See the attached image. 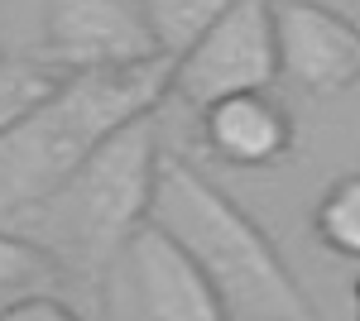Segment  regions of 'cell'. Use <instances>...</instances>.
<instances>
[{
  "label": "cell",
  "mask_w": 360,
  "mask_h": 321,
  "mask_svg": "<svg viewBox=\"0 0 360 321\" xmlns=\"http://www.w3.org/2000/svg\"><path fill=\"white\" fill-rule=\"evenodd\" d=\"M144 221L197 264L221 321H317V307L278 259L274 240L193 163L159 154Z\"/></svg>",
  "instance_id": "cell-1"
},
{
  "label": "cell",
  "mask_w": 360,
  "mask_h": 321,
  "mask_svg": "<svg viewBox=\"0 0 360 321\" xmlns=\"http://www.w3.org/2000/svg\"><path fill=\"white\" fill-rule=\"evenodd\" d=\"M168 101V58L154 53L125 67H82L58 91L0 134V216L39 207L58 192L77 163L120 125L154 115Z\"/></svg>",
  "instance_id": "cell-2"
},
{
  "label": "cell",
  "mask_w": 360,
  "mask_h": 321,
  "mask_svg": "<svg viewBox=\"0 0 360 321\" xmlns=\"http://www.w3.org/2000/svg\"><path fill=\"white\" fill-rule=\"evenodd\" d=\"M154 168H159L154 115H139L115 134H106L58 192H49L39 207H29L53 230H63V244L72 249V259L91 288H96L106 259L120 249V240L149 211Z\"/></svg>",
  "instance_id": "cell-3"
},
{
  "label": "cell",
  "mask_w": 360,
  "mask_h": 321,
  "mask_svg": "<svg viewBox=\"0 0 360 321\" xmlns=\"http://www.w3.org/2000/svg\"><path fill=\"white\" fill-rule=\"evenodd\" d=\"M96 288L101 312L115 321H221L207 278L154 221H139L120 240Z\"/></svg>",
  "instance_id": "cell-4"
},
{
  "label": "cell",
  "mask_w": 360,
  "mask_h": 321,
  "mask_svg": "<svg viewBox=\"0 0 360 321\" xmlns=\"http://www.w3.org/2000/svg\"><path fill=\"white\" fill-rule=\"evenodd\" d=\"M269 5L274 0H236L207 34H197L168 63V96L202 110L236 91H269L278 81Z\"/></svg>",
  "instance_id": "cell-5"
},
{
  "label": "cell",
  "mask_w": 360,
  "mask_h": 321,
  "mask_svg": "<svg viewBox=\"0 0 360 321\" xmlns=\"http://www.w3.org/2000/svg\"><path fill=\"white\" fill-rule=\"evenodd\" d=\"M44 44L63 72L125 67L159 53L144 0H44Z\"/></svg>",
  "instance_id": "cell-6"
},
{
  "label": "cell",
  "mask_w": 360,
  "mask_h": 321,
  "mask_svg": "<svg viewBox=\"0 0 360 321\" xmlns=\"http://www.w3.org/2000/svg\"><path fill=\"white\" fill-rule=\"evenodd\" d=\"M274 58L278 77L307 96H336L360 77V34L346 15L317 0H274Z\"/></svg>",
  "instance_id": "cell-7"
},
{
  "label": "cell",
  "mask_w": 360,
  "mask_h": 321,
  "mask_svg": "<svg viewBox=\"0 0 360 321\" xmlns=\"http://www.w3.org/2000/svg\"><path fill=\"white\" fill-rule=\"evenodd\" d=\"M197 115L207 149L231 168H269L293 149V115L269 91H236Z\"/></svg>",
  "instance_id": "cell-8"
},
{
  "label": "cell",
  "mask_w": 360,
  "mask_h": 321,
  "mask_svg": "<svg viewBox=\"0 0 360 321\" xmlns=\"http://www.w3.org/2000/svg\"><path fill=\"white\" fill-rule=\"evenodd\" d=\"M29 293H63V259L29 235L0 230V317Z\"/></svg>",
  "instance_id": "cell-9"
},
{
  "label": "cell",
  "mask_w": 360,
  "mask_h": 321,
  "mask_svg": "<svg viewBox=\"0 0 360 321\" xmlns=\"http://www.w3.org/2000/svg\"><path fill=\"white\" fill-rule=\"evenodd\" d=\"M68 77L53 58H25V53H0V134L15 130L34 106H44Z\"/></svg>",
  "instance_id": "cell-10"
},
{
  "label": "cell",
  "mask_w": 360,
  "mask_h": 321,
  "mask_svg": "<svg viewBox=\"0 0 360 321\" xmlns=\"http://www.w3.org/2000/svg\"><path fill=\"white\" fill-rule=\"evenodd\" d=\"M231 5H236V0H144V15H149V29H154L159 53L173 63L197 34H207V29L217 25Z\"/></svg>",
  "instance_id": "cell-11"
},
{
  "label": "cell",
  "mask_w": 360,
  "mask_h": 321,
  "mask_svg": "<svg viewBox=\"0 0 360 321\" xmlns=\"http://www.w3.org/2000/svg\"><path fill=\"white\" fill-rule=\"evenodd\" d=\"M312 230L322 249H332L341 259H360V178H341L322 192L317 216H312Z\"/></svg>",
  "instance_id": "cell-12"
},
{
  "label": "cell",
  "mask_w": 360,
  "mask_h": 321,
  "mask_svg": "<svg viewBox=\"0 0 360 321\" xmlns=\"http://www.w3.org/2000/svg\"><path fill=\"white\" fill-rule=\"evenodd\" d=\"M77 317H82V312H77L63 293H29V297H20L0 321H77Z\"/></svg>",
  "instance_id": "cell-13"
}]
</instances>
